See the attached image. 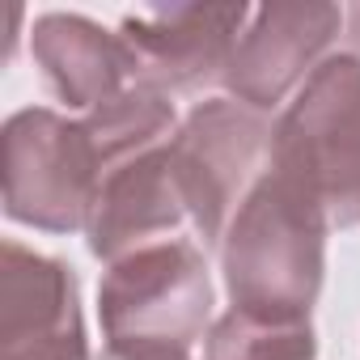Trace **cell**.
<instances>
[{
	"instance_id": "9c48e42d",
	"label": "cell",
	"mask_w": 360,
	"mask_h": 360,
	"mask_svg": "<svg viewBox=\"0 0 360 360\" xmlns=\"http://www.w3.org/2000/svg\"><path fill=\"white\" fill-rule=\"evenodd\" d=\"M183 221L191 217L174 178L169 144H161L153 153H140L115 165L102 178L94 212H89V229H85L89 255L110 267L144 246L169 242V233L183 229Z\"/></svg>"
},
{
	"instance_id": "277c9868",
	"label": "cell",
	"mask_w": 360,
	"mask_h": 360,
	"mask_svg": "<svg viewBox=\"0 0 360 360\" xmlns=\"http://www.w3.org/2000/svg\"><path fill=\"white\" fill-rule=\"evenodd\" d=\"M102 174L106 169L85 119H68L47 106H26L5 119L0 183L9 221L43 233L89 229Z\"/></svg>"
},
{
	"instance_id": "7c38bea8",
	"label": "cell",
	"mask_w": 360,
	"mask_h": 360,
	"mask_svg": "<svg viewBox=\"0 0 360 360\" xmlns=\"http://www.w3.org/2000/svg\"><path fill=\"white\" fill-rule=\"evenodd\" d=\"M343 43L352 47V56H360V5L343 9Z\"/></svg>"
},
{
	"instance_id": "7a4b0ae2",
	"label": "cell",
	"mask_w": 360,
	"mask_h": 360,
	"mask_svg": "<svg viewBox=\"0 0 360 360\" xmlns=\"http://www.w3.org/2000/svg\"><path fill=\"white\" fill-rule=\"evenodd\" d=\"M102 360H191L212 326V276L195 242L169 238L106 267L98 288Z\"/></svg>"
},
{
	"instance_id": "8fae6325",
	"label": "cell",
	"mask_w": 360,
	"mask_h": 360,
	"mask_svg": "<svg viewBox=\"0 0 360 360\" xmlns=\"http://www.w3.org/2000/svg\"><path fill=\"white\" fill-rule=\"evenodd\" d=\"M204 360H318V335L309 314L229 305L204 335Z\"/></svg>"
},
{
	"instance_id": "52a82bcc",
	"label": "cell",
	"mask_w": 360,
	"mask_h": 360,
	"mask_svg": "<svg viewBox=\"0 0 360 360\" xmlns=\"http://www.w3.org/2000/svg\"><path fill=\"white\" fill-rule=\"evenodd\" d=\"M343 34V5L305 0V5H263L250 13L233 60L225 68V89L250 110H276L305 77L326 60Z\"/></svg>"
},
{
	"instance_id": "ba28073f",
	"label": "cell",
	"mask_w": 360,
	"mask_h": 360,
	"mask_svg": "<svg viewBox=\"0 0 360 360\" xmlns=\"http://www.w3.org/2000/svg\"><path fill=\"white\" fill-rule=\"evenodd\" d=\"M0 360H89L72 267L22 242L0 246Z\"/></svg>"
},
{
	"instance_id": "8992f818",
	"label": "cell",
	"mask_w": 360,
	"mask_h": 360,
	"mask_svg": "<svg viewBox=\"0 0 360 360\" xmlns=\"http://www.w3.org/2000/svg\"><path fill=\"white\" fill-rule=\"evenodd\" d=\"M250 22L246 5H165L119 22L136 85L161 94H195L225 81L233 47Z\"/></svg>"
},
{
	"instance_id": "6da1fadb",
	"label": "cell",
	"mask_w": 360,
	"mask_h": 360,
	"mask_svg": "<svg viewBox=\"0 0 360 360\" xmlns=\"http://www.w3.org/2000/svg\"><path fill=\"white\" fill-rule=\"evenodd\" d=\"M326 217L280 174H263L221 242L229 301L259 314H309L326 276Z\"/></svg>"
},
{
	"instance_id": "30bf717a",
	"label": "cell",
	"mask_w": 360,
	"mask_h": 360,
	"mask_svg": "<svg viewBox=\"0 0 360 360\" xmlns=\"http://www.w3.org/2000/svg\"><path fill=\"white\" fill-rule=\"evenodd\" d=\"M30 51L51 94L81 115L136 85L123 39L81 13H43L30 30Z\"/></svg>"
},
{
	"instance_id": "5b68a950",
	"label": "cell",
	"mask_w": 360,
	"mask_h": 360,
	"mask_svg": "<svg viewBox=\"0 0 360 360\" xmlns=\"http://www.w3.org/2000/svg\"><path fill=\"white\" fill-rule=\"evenodd\" d=\"M271 131L276 123L263 110H250L233 98L200 102L169 140L174 178L183 191L187 217L204 250H221L225 229L250 187L271 165Z\"/></svg>"
},
{
	"instance_id": "3957f363",
	"label": "cell",
	"mask_w": 360,
	"mask_h": 360,
	"mask_svg": "<svg viewBox=\"0 0 360 360\" xmlns=\"http://www.w3.org/2000/svg\"><path fill=\"white\" fill-rule=\"evenodd\" d=\"M271 174L314 200L330 229L360 225V56H326L271 131Z\"/></svg>"
}]
</instances>
